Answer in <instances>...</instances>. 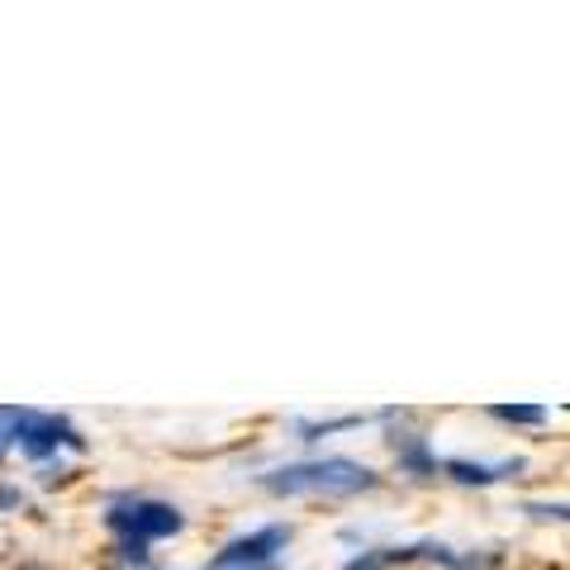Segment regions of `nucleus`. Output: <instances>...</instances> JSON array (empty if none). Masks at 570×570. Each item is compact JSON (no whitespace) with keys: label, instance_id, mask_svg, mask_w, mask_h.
<instances>
[{"label":"nucleus","instance_id":"obj_1","mask_svg":"<svg viewBox=\"0 0 570 570\" xmlns=\"http://www.w3.org/2000/svg\"><path fill=\"white\" fill-rule=\"evenodd\" d=\"M376 471L366 461L352 456H318V461H295V466H276L262 475V485L272 494H328V499H347V494H366L376 490Z\"/></svg>","mask_w":570,"mask_h":570},{"label":"nucleus","instance_id":"obj_2","mask_svg":"<svg viewBox=\"0 0 570 570\" xmlns=\"http://www.w3.org/2000/svg\"><path fill=\"white\" fill-rule=\"evenodd\" d=\"M115 538H129V542H163L176 538L186 528V513L167 504V499H115L110 513H105Z\"/></svg>","mask_w":570,"mask_h":570},{"label":"nucleus","instance_id":"obj_3","mask_svg":"<svg viewBox=\"0 0 570 570\" xmlns=\"http://www.w3.org/2000/svg\"><path fill=\"white\" fill-rule=\"evenodd\" d=\"M14 448H20L29 461H48V456H58V448L81 452V448H86V438H81L62 414H33V409H24L20 442H14Z\"/></svg>","mask_w":570,"mask_h":570},{"label":"nucleus","instance_id":"obj_4","mask_svg":"<svg viewBox=\"0 0 570 570\" xmlns=\"http://www.w3.org/2000/svg\"><path fill=\"white\" fill-rule=\"evenodd\" d=\"M285 542H291V528H285V523H266L257 532H247V538H234L209 566L214 570H257V566H272L281 551H285Z\"/></svg>","mask_w":570,"mask_h":570},{"label":"nucleus","instance_id":"obj_5","mask_svg":"<svg viewBox=\"0 0 570 570\" xmlns=\"http://www.w3.org/2000/svg\"><path fill=\"white\" fill-rule=\"evenodd\" d=\"M523 466H528V461H519V456H513V461H504V466H485V461H461V456L442 461V471H448V475L456 480V485H480V490H485V485H494V480H509V475H519Z\"/></svg>","mask_w":570,"mask_h":570},{"label":"nucleus","instance_id":"obj_6","mask_svg":"<svg viewBox=\"0 0 570 570\" xmlns=\"http://www.w3.org/2000/svg\"><path fill=\"white\" fill-rule=\"evenodd\" d=\"M390 448H395L400 471H409V475H438V456H433V448H428L419 433H395V438H390Z\"/></svg>","mask_w":570,"mask_h":570},{"label":"nucleus","instance_id":"obj_7","mask_svg":"<svg viewBox=\"0 0 570 570\" xmlns=\"http://www.w3.org/2000/svg\"><path fill=\"white\" fill-rule=\"evenodd\" d=\"M490 419L509 428H542L551 419V409L547 404H490Z\"/></svg>","mask_w":570,"mask_h":570},{"label":"nucleus","instance_id":"obj_8","mask_svg":"<svg viewBox=\"0 0 570 570\" xmlns=\"http://www.w3.org/2000/svg\"><path fill=\"white\" fill-rule=\"evenodd\" d=\"M20 423H24V409L0 404V456H6L14 442H20Z\"/></svg>","mask_w":570,"mask_h":570},{"label":"nucleus","instance_id":"obj_9","mask_svg":"<svg viewBox=\"0 0 570 570\" xmlns=\"http://www.w3.org/2000/svg\"><path fill=\"white\" fill-rule=\"evenodd\" d=\"M115 551H119V561L124 566H153V551H148V542H129V538H115Z\"/></svg>","mask_w":570,"mask_h":570},{"label":"nucleus","instance_id":"obj_10","mask_svg":"<svg viewBox=\"0 0 570 570\" xmlns=\"http://www.w3.org/2000/svg\"><path fill=\"white\" fill-rule=\"evenodd\" d=\"M528 513L538 523H566V504H528Z\"/></svg>","mask_w":570,"mask_h":570},{"label":"nucleus","instance_id":"obj_11","mask_svg":"<svg viewBox=\"0 0 570 570\" xmlns=\"http://www.w3.org/2000/svg\"><path fill=\"white\" fill-rule=\"evenodd\" d=\"M343 570H385V561H381V551H362V557H352Z\"/></svg>","mask_w":570,"mask_h":570},{"label":"nucleus","instance_id":"obj_12","mask_svg":"<svg viewBox=\"0 0 570 570\" xmlns=\"http://www.w3.org/2000/svg\"><path fill=\"white\" fill-rule=\"evenodd\" d=\"M257 570H272V566H257Z\"/></svg>","mask_w":570,"mask_h":570}]
</instances>
